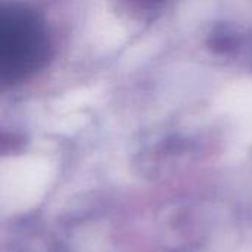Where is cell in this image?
Here are the masks:
<instances>
[{
  "instance_id": "1",
  "label": "cell",
  "mask_w": 252,
  "mask_h": 252,
  "mask_svg": "<svg viewBox=\"0 0 252 252\" xmlns=\"http://www.w3.org/2000/svg\"><path fill=\"white\" fill-rule=\"evenodd\" d=\"M50 40L41 18L27 6L6 3L0 13V75L15 84L38 71L47 61Z\"/></svg>"
}]
</instances>
